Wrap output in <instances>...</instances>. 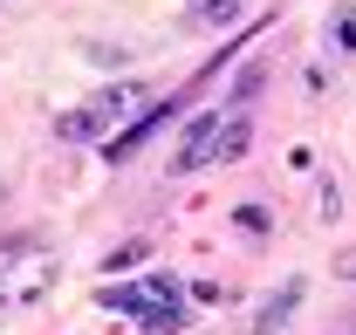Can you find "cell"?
Returning a JSON list of instances; mask_svg holds the SVG:
<instances>
[{
	"mask_svg": "<svg viewBox=\"0 0 356 335\" xmlns=\"http://www.w3.org/2000/svg\"><path fill=\"white\" fill-rule=\"evenodd\" d=\"M240 7H247V0H192V21H199V28H233Z\"/></svg>",
	"mask_w": 356,
	"mask_h": 335,
	"instance_id": "cell-5",
	"label": "cell"
},
{
	"mask_svg": "<svg viewBox=\"0 0 356 335\" xmlns=\"http://www.w3.org/2000/svg\"><path fill=\"white\" fill-rule=\"evenodd\" d=\"M144 110H151V89L144 83H103L89 103H76L69 117H55V137L62 144H89V137H103L117 124H137Z\"/></svg>",
	"mask_w": 356,
	"mask_h": 335,
	"instance_id": "cell-2",
	"label": "cell"
},
{
	"mask_svg": "<svg viewBox=\"0 0 356 335\" xmlns=\"http://www.w3.org/2000/svg\"><path fill=\"white\" fill-rule=\"evenodd\" d=\"M336 274H343V281H356V247H350V253H336Z\"/></svg>",
	"mask_w": 356,
	"mask_h": 335,
	"instance_id": "cell-7",
	"label": "cell"
},
{
	"mask_svg": "<svg viewBox=\"0 0 356 335\" xmlns=\"http://www.w3.org/2000/svg\"><path fill=\"white\" fill-rule=\"evenodd\" d=\"M302 294H309V281H281V294L267 301L261 315H254V335H281L288 322H295V308H302Z\"/></svg>",
	"mask_w": 356,
	"mask_h": 335,
	"instance_id": "cell-4",
	"label": "cell"
},
{
	"mask_svg": "<svg viewBox=\"0 0 356 335\" xmlns=\"http://www.w3.org/2000/svg\"><path fill=\"white\" fill-rule=\"evenodd\" d=\"M185 294H192V288H178L172 274H151V281H110L96 301H103L110 315L144 322L151 335H172V329H185Z\"/></svg>",
	"mask_w": 356,
	"mask_h": 335,
	"instance_id": "cell-1",
	"label": "cell"
},
{
	"mask_svg": "<svg viewBox=\"0 0 356 335\" xmlns=\"http://www.w3.org/2000/svg\"><path fill=\"white\" fill-rule=\"evenodd\" d=\"M336 42L356 48V7H343V14H336Z\"/></svg>",
	"mask_w": 356,
	"mask_h": 335,
	"instance_id": "cell-6",
	"label": "cell"
},
{
	"mask_svg": "<svg viewBox=\"0 0 356 335\" xmlns=\"http://www.w3.org/2000/svg\"><path fill=\"white\" fill-rule=\"evenodd\" d=\"M247 151V117L240 110H206V117H192L185 137H178V171H206V165H226V158H240Z\"/></svg>",
	"mask_w": 356,
	"mask_h": 335,
	"instance_id": "cell-3",
	"label": "cell"
}]
</instances>
